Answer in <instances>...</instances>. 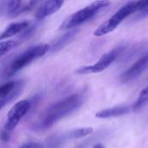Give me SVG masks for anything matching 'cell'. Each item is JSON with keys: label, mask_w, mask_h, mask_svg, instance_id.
<instances>
[{"label": "cell", "mask_w": 148, "mask_h": 148, "mask_svg": "<svg viewBox=\"0 0 148 148\" xmlns=\"http://www.w3.org/2000/svg\"><path fill=\"white\" fill-rule=\"evenodd\" d=\"M22 86L21 82H9L0 86V99L11 95L16 90L22 88Z\"/></svg>", "instance_id": "cell-11"}, {"label": "cell", "mask_w": 148, "mask_h": 148, "mask_svg": "<svg viewBox=\"0 0 148 148\" xmlns=\"http://www.w3.org/2000/svg\"><path fill=\"white\" fill-rule=\"evenodd\" d=\"M20 90H21V88L20 89H18V90H16L15 93H13L11 95H10V96H8V97H5V98H2V99H0V110L6 105V104H8L11 100H13V99H15L16 96H17V95L19 94V92H20Z\"/></svg>", "instance_id": "cell-19"}, {"label": "cell", "mask_w": 148, "mask_h": 148, "mask_svg": "<svg viewBox=\"0 0 148 148\" xmlns=\"http://www.w3.org/2000/svg\"><path fill=\"white\" fill-rule=\"evenodd\" d=\"M148 69V50L144 53L128 69H127L121 76L120 81L122 83H127L134 81L142 75Z\"/></svg>", "instance_id": "cell-7"}, {"label": "cell", "mask_w": 148, "mask_h": 148, "mask_svg": "<svg viewBox=\"0 0 148 148\" xmlns=\"http://www.w3.org/2000/svg\"><path fill=\"white\" fill-rule=\"evenodd\" d=\"M84 102V95L74 94L49 107L36 125V129L43 130L52 127L60 120L77 110Z\"/></svg>", "instance_id": "cell-1"}, {"label": "cell", "mask_w": 148, "mask_h": 148, "mask_svg": "<svg viewBox=\"0 0 148 148\" xmlns=\"http://www.w3.org/2000/svg\"><path fill=\"white\" fill-rule=\"evenodd\" d=\"M93 128L92 127H82V128H77L70 131L69 133L67 134V138L69 140L73 139H80L83 138L85 136H88L93 133Z\"/></svg>", "instance_id": "cell-14"}, {"label": "cell", "mask_w": 148, "mask_h": 148, "mask_svg": "<svg viewBox=\"0 0 148 148\" xmlns=\"http://www.w3.org/2000/svg\"><path fill=\"white\" fill-rule=\"evenodd\" d=\"M125 50L124 46H120L112 50L105 53L101 56V57L93 65L84 66L76 69L75 73L79 75H88V74H95L104 71L108 69L115 60L117 57L121 56V54Z\"/></svg>", "instance_id": "cell-5"}, {"label": "cell", "mask_w": 148, "mask_h": 148, "mask_svg": "<svg viewBox=\"0 0 148 148\" xmlns=\"http://www.w3.org/2000/svg\"><path fill=\"white\" fill-rule=\"evenodd\" d=\"M131 110V108L128 106H118L111 108L103 109L95 114V117L98 119H108L113 117H119L128 114Z\"/></svg>", "instance_id": "cell-9"}, {"label": "cell", "mask_w": 148, "mask_h": 148, "mask_svg": "<svg viewBox=\"0 0 148 148\" xmlns=\"http://www.w3.org/2000/svg\"><path fill=\"white\" fill-rule=\"evenodd\" d=\"M2 6L7 15L14 16L20 12L21 0H2Z\"/></svg>", "instance_id": "cell-13"}, {"label": "cell", "mask_w": 148, "mask_h": 148, "mask_svg": "<svg viewBox=\"0 0 148 148\" xmlns=\"http://www.w3.org/2000/svg\"><path fill=\"white\" fill-rule=\"evenodd\" d=\"M93 148H105V147L101 143H96Z\"/></svg>", "instance_id": "cell-23"}, {"label": "cell", "mask_w": 148, "mask_h": 148, "mask_svg": "<svg viewBox=\"0 0 148 148\" xmlns=\"http://www.w3.org/2000/svg\"><path fill=\"white\" fill-rule=\"evenodd\" d=\"M148 103V86L146 87L143 90H141L139 98L137 100V101L134 103V105L133 106V109L134 111H138L140 109H141L142 108H144Z\"/></svg>", "instance_id": "cell-15"}, {"label": "cell", "mask_w": 148, "mask_h": 148, "mask_svg": "<svg viewBox=\"0 0 148 148\" xmlns=\"http://www.w3.org/2000/svg\"><path fill=\"white\" fill-rule=\"evenodd\" d=\"M108 133L109 132L108 130H101V131L98 132L96 134H95L93 137H91L90 139H88V140H85L84 142H82V144H80L76 148H88L91 144H93L94 142L97 141L98 140H100L101 138H104L106 135L108 134Z\"/></svg>", "instance_id": "cell-16"}, {"label": "cell", "mask_w": 148, "mask_h": 148, "mask_svg": "<svg viewBox=\"0 0 148 148\" xmlns=\"http://www.w3.org/2000/svg\"><path fill=\"white\" fill-rule=\"evenodd\" d=\"M10 132H8V131H6L5 129L1 133V134H0V139L3 140V141H8L9 140V139H10Z\"/></svg>", "instance_id": "cell-21"}, {"label": "cell", "mask_w": 148, "mask_h": 148, "mask_svg": "<svg viewBox=\"0 0 148 148\" xmlns=\"http://www.w3.org/2000/svg\"><path fill=\"white\" fill-rule=\"evenodd\" d=\"M41 0H29V5L26 7V10H29V9H31L33 8L34 6H36Z\"/></svg>", "instance_id": "cell-22"}, {"label": "cell", "mask_w": 148, "mask_h": 148, "mask_svg": "<svg viewBox=\"0 0 148 148\" xmlns=\"http://www.w3.org/2000/svg\"><path fill=\"white\" fill-rule=\"evenodd\" d=\"M63 0H47L36 11V18L37 20H42L45 17L56 13L62 6Z\"/></svg>", "instance_id": "cell-8"}, {"label": "cell", "mask_w": 148, "mask_h": 148, "mask_svg": "<svg viewBox=\"0 0 148 148\" xmlns=\"http://www.w3.org/2000/svg\"><path fill=\"white\" fill-rule=\"evenodd\" d=\"M78 32V29H74V30H71L69 31V33L65 34L63 36H62L61 38H59L57 40L56 42L54 43V45L52 46V51H57V50H60L62 49L63 47H65L67 44H69L74 38L75 36H76Z\"/></svg>", "instance_id": "cell-12"}, {"label": "cell", "mask_w": 148, "mask_h": 148, "mask_svg": "<svg viewBox=\"0 0 148 148\" xmlns=\"http://www.w3.org/2000/svg\"><path fill=\"white\" fill-rule=\"evenodd\" d=\"M29 25V23L28 21H23L18 23H12L10 25L7 26V28L0 34V41L6 39L8 37H10L12 36H15L21 31L26 29Z\"/></svg>", "instance_id": "cell-10"}, {"label": "cell", "mask_w": 148, "mask_h": 148, "mask_svg": "<svg viewBox=\"0 0 148 148\" xmlns=\"http://www.w3.org/2000/svg\"><path fill=\"white\" fill-rule=\"evenodd\" d=\"M134 13V1L127 3L115 12L109 19L101 24L94 32L95 36H102L114 31L124 19Z\"/></svg>", "instance_id": "cell-4"}, {"label": "cell", "mask_w": 148, "mask_h": 148, "mask_svg": "<svg viewBox=\"0 0 148 148\" xmlns=\"http://www.w3.org/2000/svg\"><path fill=\"white\" fill-rule=\"evenodd\" d=\"M55 148H56V147H55Z\"/></svg>", "instance_id": "cell-24"}, {"label": "cell", "mask_w": 148, "mask_h": 148, "mask_svg": "<svg viewBox=\"0 0 148 148\" xmlns=\"http://www.w3.org/2000/svg\"><path fill=\"white\" fill-rule=\"evenodd\" d=\"M17 45H18V42L13 41V40L1 42H0V58Z\"/></svg>", "instance_id": "cell-18"}, {"label": "cell", "mask_w": 148, "mask_h": 148, "mask_svg": "<svg viewBox=\"0 0 148 148\" xmlns=\"http://www.w3.org/2000/svg\"><path fill=\"white\" fill-rule=\"evenodd\" d=\"M19 148H42V145L39 143H35V142H29V143H26L23 145Z\"/></svg>", "instance_id": "cell-20"}, {"label": "cell", "mask_w": 148, "mask_h": 148, "mask_svg": "<svg viewBox=\"0 0 148 148\" xmlns=\"http://www.w3.org/2000/svg\"><path fill=\"white\" fill-rule=\"evenodd\" d=\"M111 4L110 0H96L86 6L85 8L76 11L67 17L60 26L61 29H69L77 27L92 18H94L101 10Z\"/></svg>", "instance_id": "cell-2"}, {"label": "cell", "mask_w": 148, "mask_h": 148, "mask_svg": "<svg viewBox=\"0 0 148 148\" xmlns=\"http://www.w3.org/2000/svg\"><path fill=\"white\" fill-rule=\"evenodd\" d=\"M140 11V17L148 15V0L134 1V12Z\"/></svg>", "instance_id": "cell-17"}, {"label": "cell", "mask_w": 148, "mask_h": 148, "mask_svg": "<svg viewBox=\"0 0 148 148\" xmlns=\"http://www.w3.org/2000/svg\"><path fill=\"white\" fill-rule=\"evenodd\" d=\"M30 108H31V103L28 100H23L16 102L7 114V119L4 124V129L8 132L13 131L19 124L21 120L29 111Z\"/></svg>", "instance_id": "cell-6"}, {"label": "cell", "mask_w": 148, "mask_h": 148, "mask_svg": "<svg viewBox=\"0 0 148 148\" xmlns=\"http://www.w3.org/2000/svg\"><path fill=\"white\" fill-rule=\"evenodd\" d=\"M49 49L48 44H39L29 48L27 50L16 56L9 65L8 69L4 71V77H10L28 66L33 61L44 56Z\"/></svg>", "instance_id": "cell-3"}]
</instances>
